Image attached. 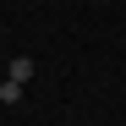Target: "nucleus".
I'll return each mask as SVG.
<instances>
[{
    "label": "nucleus",
    "instance_id": "2",
    "mask_svg": "<svg viewBox=\"0 0 126 126\" xmlns=\"http://www.w3.org/2000/svg\"><path fill=\"white\" fill-rule=\"evenodd\" d=\"M16 99H22V82H11V77H6V88H0V104H16Z\"/></svg>",
    "mask_w": 126,
    "mask_h": 126
},
{
    "label": "nucleus",
    "instance_id": "1",
    "mask_svg": "<svg viewBox=\"0 0 126 126\" xmlns=\"http://www.w3.org/2000/svg\"><path fill=\"white\" fill-rule=\"evenodd\" d=\"M6 77H11V82H28V77H33V55H16L11 66H6Z\"/></svg>",
    "mask_w": 126,
    "mask_h": 126
}]
</instances>
